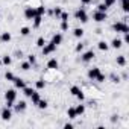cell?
<instances>
[{"instance_id":"1","label":"cell","mask_w":129,"mask_h":129,"mask_svg":"<svg viewBox=\"0 0 129 129\" xmlns=\"http://www.w3.org/2000/svg\"><path fill=\"white\" fill-rule=\"evenodd\" d=\"M112 30L120 32V34H126V32H129V26L124 21H117V23L112 24Z\"/></svg>"},{"instance_id":"15","label":"cell","mask_w":129,"mask_h":129,"mask_svg":"<svg viewBox=\"0 0 129 129\" xmlns=\"http://www.w3.org/2000/svg\"><path fill=\"white\" fill-rule=\"evenodd\" d=\"M12 38V35L9 32H2V35H0V43H9Z\"/></svg>"},{"instance_id":"37","label":"cell","mask_w":129,"mask_h":129,"mask_svg":"<svg viewBox=\"0 0 129 129\" xmlns=\"http://www.w3.org/2000/svg\"><path fill=\"white\" fill-rule=\"evenodd\" d=\"M61 30L62 32L69 30V21H61Z\"/></svg>"},{"instance_id":"2","label":"cell","mask_w":129,"mask_h":129,"mask_svg":"<svg viewBox=\"0 0 129 129\" xmlns=\"http://www.w3.org/2000/svg\"><path fill=\"white\" fill-rule=\"evenodd\" d=\"M75 17H76V20H79L81 23H87V21H88V14H87L85 8H79V9L75 12Z\"/></svg>"},{"instance_id":"25","label":"cell","mask_w":129,"mask_h":129,"mask_svg":"<svg viewBox=\"0 0 129 129\" xmlns=\"http://www.w3.org/2000/svg\"><path fill=\"white\" fill-rule=\"evenodd\" d=\"M2 64H3V66H11V64H12V58L9 55H5L2 58Z\"/></svg>"},{"instance_id":"39","label":"cell","mask_w":129,"mask_h":129,"mask_svg":"<svg viewBox=\"0 0 129 129\" xmlns=\"http://www.w3.org/2000/svg\"><path fill=\"white\" fill-rule=\"evenodd\" d=\"M59 18H61V21H69V14L67 12H61Z\"/></svg>"},{"instance_id":"31","label":"cell","mask_w":129,"mask_h":129,"mask_svg":"<svg viewBox=\"0 0 129 129\" xmlns=\"http://www.w3.org/2000/svg\"><path fill=\"white\" fill-rule=\"evenodd\" d=\"M29 34H30V29H29V27H26V26L20 29V35H21V37H27Z\"/></svg>"},{"instance_id":"45","label":"cell","mask_w":129,"mask_h":129,"mask_svg":"<svg viewBox=\"0 0 129 129\" xmlns=\"http://www.w3.org/2000/svg\"><path fill=\"white\" fill-rule=\"evenodd\" d=\"M64 127H66V129H73V124L72 123H66V124H64Z\"/></svg>"},{"instance_id":"6","label":"cell","mask_w":129,"mask_h":129,"mask_svg":"<svg viewBox=\"0 0 129 129\" xmlns=\"http://www.w3.org/2000/svg\"><path fill=\"white\" fill-rule=\"evenodd\" d=\"M106 18H108V14H106V12L96 11V12L93 14V20H94V21H97V23H102V21H105Z\"/></svg>"},{"instance_id":"11","label":"cell","mask_w":129,"mask_h":129,"mask_svg":"<svg viewBox=\"0 0 129 129\" xmlns=\"http://www.w3.org/2000/svg\"><path fill=\"white\" fill-rule=\"evenodd\" d=\"M12 82H14V85H15V88H17V90H23V88L26 87V82H24L21 78H15Z\"/></svg>"},{"instance_id":"14","label":"cell","mask_w":129,"mask_h":129,"mask_svg":"<svg viewBox=\"0 0 129 129\" xmlns=\"http://www.w3.org/2000/svg\"><path fill=\"white\" fill-rule=\"evenodd\" d=\"M58 66H59V62L56 61V58H52V59H49V62H47V69H50V70L58 69Z\"/></svg>"},{"instance_id":"28","label":"cell","mask_w":129,"mask_h":129,"mask_svg":"<svg viewBox=\"0 0 129 129\" xmlns=\"http://www.w3.org/2000/svg\"><path fill=\"white\" fill-rule=\"evenodd\" d=\"M20 69H21L23 72H27V70H30V69H32V66H30L27 61H24V62H21V64H20Z\"/></svg>"},{"instance_id":"36","label":"cell","mask_w":129,"mask_h":129,"mask_svg":"<svg viewBox=\"0 0 129 129\" xmlns=\"http://www.w3.org/2000/svg\"><path fill=\"white\" fill-rule=\"evenodd\" d=\"M46 44V40H44V37H40L38 40H37V47H43Z\"/></svg>"},{"instance_id":"35","label":"cell","mask_w":129,"mask_h":129,"mask_svg":"<svg viewBox=\"0 0 129 129\" xmlns=\"http://www.w3.org/2000/svg\"><path fill=\"white\" fill-rule=\"evenodd\" d=\"M115 2H117V0H105L103 5H105L106 8H111V6H114V5H115Z\"/></svg>"},{"instance_id":"21","label":"cell","mask_w":129,"mask_h":129,"mask_svg":"<svg viewBox=\"0 0 129 129\" xmlns=\"http://www.w3.org/2000/svg\"><path fill=\"white\" fill-rule=\"evenodd\" d=\"M35 12H37V15H41V17H43V15L46 14V6H44V5L37 6V8H35Z\"/></svg>"},{"instance_id":"42","label":"cell","mask_w":129,"mask_h":129,"mask_svg":"<svg viewBox=\"0 0 129 129\" xmlns=\"http://www.w3.org/2000/svg\"><path fill=\"white\" fill-rule=\"evenodd\" d=\"M123 35H124V38H123L121 41L126 43V44H129V32H126V34H123Z\"/></svg>"},{"instance_id":"47","label":"cell","mask_w":129,"mask_h":129,"mask_svg":"<svg viewBox=\"0 0 129 129\" xmlns=\"http://www.w3.org/2000/svg\"><path fill=\"white\" fill-rule=\"evenodd\" d=\"M0 17H2V8H0Z\"/></svg>"},{"instance_id":"27","label":"cell","mask_w":129,"mask_h":129,"mask_svg":"<svg viewBox=\"0 0 129 129\" xmlns=\"http://www.w3.org/2000/svg\"><path fill=\"white\" fill-rule=\"evenodd\" d=\"M67 115H69V118H76V117H78V114H76V111H75V106H72V108L67 109Z\"/></svg>"},{"instance_id":"10","label":"cell","mask_w":129,"mask_h":129,"mask_svg":"<svg viewBox=\"0 0 129 129\" xmlns=\"http://www.w3.org/2000/svg\"><path fill=\"white\" fill-rule=\"evenodd\" d=\"M99 73H100V69H99V67H93V69L88 70V78H90L91 81H94V79L97 78Z\"/></svg>"},{"instance_id":"32","label":"cell","mask_w":129,"mask_h":129,"mask_svg":"<svg viewBox=\"0 0 129 129\" xmlns=\"http://www.w3.org/2000/svg\"><path fill=\"white\" fill-rule=\"evenodd\" d=\"M5 79H6V81H9V82H12V81L15 79V76H14V73L6 72V73H5Z\"/></svg>"},{"instance_id":"33","label":"cell","mask_w":129,"mask_h":129,"mask_svg":"<svg viewBox=\"0 0 129 129\" xmlns=\"http://www.w3.org/2000/svg\"><path fill=\"white\" fill-rule=\"evenodd\" d=\"M27 62L30 64V66H35V64H37V58H35V55H29V56H27Z\"/></svg>"},{"instance_id":"7","label":"cell","mask_w":129,"mask_h":129,"mask_svg":"<svg viewBox=\"0 0 129 129\" xmlns=\"http://www.w3.org/2000/svg\"><path fill=\"white\" fill-rule=\"evenodd\" d=\"M0 117H2V120H5V121H9L11 117H12V111H11V108L5 106V108L2 109V112H0Z\"/></svg>"},{"instance_id":"4","label":"cell","mask_w":129,"mask_h":129,"mask_svg":"<svg viewBox=\"0 0 129 129\" xmlns=\"http://www.w3.org/2000/svg\"><path fill=\"white\" fill-rule=\"evenodd\" d=\"M56 47H58V46H56V44H53L52 41H50V43H46V44L41 47V49H43V55H44V56H47V55L53 53V52L56 50Z\"/></svg>"},{"instance_id":"41","label":"cell","mask_w":129,"mask_h":129,"mask_svg":"<svg viewBox=\"0 0 129 129\" xmlns=\"http://www.w3.org/2000/svg\"><path fill=\"white\" fill-rule=\"evenodd\" d=\"M106 9H108V8H106L103 3H100V5L97 6V11H100V12H106Z\"/></svg>"},{"instance_id":"38","label":"cell","mask_w":129,"mask_h":129,"mask_svg":"<svg viewBox=\"0 0 129 129\" xmlns=\"http://www.w3.org/2000/svg\"><path fill=\"white\" fill-rule=\"evenodd\" d=\"M94 81H97V82H105V81H106V76H105V75H102V73H99V75H97V78H96Z\"/></svg>"},{"instance_id":"9","label":"cell","mask_w":129,"mask_h":129,"mask_svg":"<svg viewBox=\"0 0 129 129\" xmlns=\"http://www.w3.org/2000/svg\"><path fill=\"white\" fill-rule=\"evenodd\" d=\"M35 15H37L35 8H32V6H26L24 8V17H26V20H34Z\"/></svg>"},{"instance_id":"22","label":"cell","mask_w":129,"mask_h":129,"mask_svg":"<svg viewBox=\"0 0 129 129\" xmlns=\"http://www.w3.org/2000/svg\"><path fill=\"white\" fill-rule=\"evenodd\" d=\"M73 35H75V38H82L84 37V29L82 27H76L73 30Z\"/></svg>"},{"instance_id":"12","label":"cell","mask_w":129,"mask_h":129,"mask_svg":"<svg viewBox=\"0 0 129 129\" xmlns=\"http://www.w3.org/2000/svg\"><path fill=\"white\" fill-rule=\"evenodd\" d=\"M121 46H123V41L120 40V38H114L112 41H111V44H109V47H112V49H121Z\"/></svg>"},{"instance_id":"34","label":"cell","mask_w":129,"mask_h":129,"mask_svg":"<svg viewBox=\"0 0 129 129\" xmlns=\"http://www.w3.org/2000/svg\"><path fill=\"white\" fill-rule=\"evenodd\" d=\"M61 12H62V9H61L59 6H56V8H55V9L52 11V14H53V15H55L56 18H59V15H61Z\"/></svg>"},{"instance_id":"23","label":"cell","mask_w":129,"mask_h":129,"mask_svg":"<svg viewBox=\"0 0 129 129\" xmlns=\"http://www.w3.org/2000/svg\"><path fill=\"white\" fill-rule=\"evenodd\" d=\"M21 91H23V94H24V96H26V97H30V96H32V93H34V91H35V90H34V88H30V87H27V85H26V87H24V88H23V90H21Z\"/></svg>"},{"instance_id":"24","label":"cell","mask_w":129,"mask_h":129,"mask_svg":"<svg viewBox=\"0 0 129 129\" xmlns=\"http://www.w3.org/2000/svg\"><path fill=\"white\" fill-rule=\"evenodd\" d=\"M75 111H76V114H78V117L79 115H82L84 112H85V105H78V106H75Z\"/></svg>"},{"instance_id":"43","label":"cell","mask_w":129,"mask_h":129,"mask_svg":"<svg viewBox=\"0 0 129 129\" xmlns=\"http://www.w3.org/2000/svg\"><path fill=\"white\" fill-rule=\"evenodd\" d=\"M91 2H93V0H81V3H82L84 6H87V5H90Z\"/></svg>"},{"instance_id":"40","label":"cell","mask_w":129,"mask_h":129,"mask_svg":"<svg viewBox=\"0 0 129 129\" xmlns=\"http://www.w3.org/2000/svg\"><path fill=\"white\" fill-rule=\"evenodd\" d=\"M84 46H85V44H82V43H79V44H76V47H75V50H76L78 53H81V52L84 50Z\"/></svg>"},{"instance_id":"30","label":"cell","mask_w":129,"mask_h":129,"mask_svg":"<svg viewBox=\"0 0 129 129\" xmlns=\"http://www.w3.org/2000/svg\"><path fill=\"white\" fill-rule=\"evenodd\" d=\"M120 3H121V9L124 12H129V3H127V0H120Z\"/></svg>"},{"instance_id":"19","label":"cell","mask_w":129,"mask_h":129,"mask_svg":"<svg viewBox=\"0 0 129 129\" xmlns=\"http://www.w3.org/2000/svg\"><path fill=\"white\" fill-rule=\"evenodd\" d=\"M97 47H99V50H102V52H106V50L109 49V44H108L106 41H99V43H97Z\"/></svg>"},{"instance_id":"17","label":"cell","mask_w":129,"mask_h":129,"mask_svg":"<svg viewBox=\"0 0 129 129\" xmlns=\"http://www.w3.org/2000/svg\"><path fill=\"white\" fill-rule=\"evenodd\" d=\"M115 62H117V66H120V67H124V66H126V56H124V55H120V56H117V58H115Z\"/></svg>"},{"instance_id":"44","label":"cell","mask_w":129,"mask_h":129,"mask_svg":"<svg viewBox=\"0 0 129 129\" xmlns=\"http://www.w3.org/2000/svg\"><path fill=\"white\" fill-rule=\"evenodd\" d=\"M112 82H114V84H118V82H120V78H118V76H112Z\"/></svg>"},{"instance_id":"26","label":"cell","mask_w":129,"mask_h":129,"mask_svg":"<svg viewBox=\"0 0 129 129\" xmlns=\"http://www.w3.org/2000/svg\"><path fill=\"white\" fill-rule=\"evenodd\" d=\"M40 99H41V97H40V93L34 91V93H32V96H30V100H32V103H34V105H37Z\"/></svg>"},{"instance_id":"13","label":"cell","mask_w":129,"mask_h":129,"mask_svg":"<svg viewBox=\"0 0 129 129\" xmlns=\"http://www.w3.org/2000/svg\"><path fill=\"white\" fill-rule=\"evenodd\" d=\"M14 108H15V111H17V112H23V111L27 108V103H26L24 100H20L17 105H14Z\"/></svg>"},{"instance_id":"29","label":"cell","mask_w":129,"mask_h":129,"mask_svg":"<svg viewBox=\"0 0 129 129\" xmlns=\"http://www.w3.org/2000/svg\"><path fill=\"white\" fill-rule=\"evenodd\" d=\"M37 106H38L40 109H46V108H47V100L40 99V100H38V103H37Z\"/></svg>"},{"instance_id":"5","label":"cell","mask_w":129,"mask_h":129,"mask_svg":"<svg viewBox=\"0 0 129 129\" xmlns=\"http://www.w3.org/2000/svg\"><path fill=\"white\" fill-rule=\"evenodd\" d=\"M94 58H96L94 50H87V52H84V53H82V56H81L82 62H90V61H93Z\"/></svg>"},{"instance_id":"8","label":"cell","mask_w":129,"mask_h":129,"mask_svg":"<svg viewBox=\"0 0 129 129\" xmlns=\"http://www.w3.org/2000/svg\"><path fill=\"white\" fill-rule=\"evenodd\" d=\"M15 99H17V90H15V88L6 90V93H5V100H12V102H15Z\"/></svg>"},{"instance_id":"18","label":"cell","mask_w":129,"mask_h":129,"mask_svg":"<svg viewBox=\"0 0 129 129\" xmlns=\"http://www.w3.org/2000/svg\"><path fill=\"white\" fill-rule=\"evenodd\" d=\"M41 21H43V17L41 15H35L34 17V29H38L41 26Z\"/></svg>"},{"instance_id":"3","label":"cell","mask_w":129,"mask_h":129,"mask_svg":"<svg viewBox=\"0 0 129 129\" xmlns=\"http://www.w3.org/2000/svg\"><path fill=\"white\" fill-rule=\"evenodd\" d=\"M70 93L76 97V99H79L81 102H84L85 100V94H84V91L79 88V87H76V85H73L72 88H70Z\"/></svg>"},{"instance_id":"20","label":"cell","mask_w":129,"mask_h":129,"mask_svg":"<svg viewBox=\"0 0 129 129\" xmlns=\"http://www.w3.org/2000/svg\"><path fill=\"white\" fill-rule=\"evenodd\" d=\"M35 88H37V90H44V88H46V81H44V79H38V81L35 82Z\"/></svg>"},{"instance_id":"46","label":"cell","mask_w":129,"mask_h":129,"mask_svg":"<svg viewBox=\"0 0 129 129\" xmlns=\"http://www.w3.org/2000/svg\"><path fill=\"white\" fill-rule=\"evenodd\" d=\"M2 66H3V64H2V59H0V67H2Z\"/></svg>"},{"instance_id":"16","label":"cell","mask_w":129,"mask_h":129,"mask_svg":"<svg viewBox=\"0 0 129 129\" xmlns=\"http://www.w3.org/2000/svg\"><path fill=\"white\" fill-rule=\"evenodd\" d=\"M62 40H64V38H62V34H55V35L52 37V43L56 44V46H59V44L62 43Z\"/></svg>"}]
</instances>
